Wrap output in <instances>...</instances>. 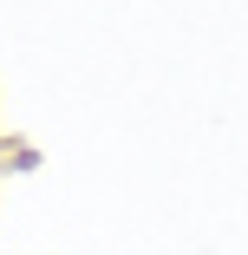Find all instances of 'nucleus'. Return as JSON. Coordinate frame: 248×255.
Instances as JSON below:
<instances>
[]
</instances>
